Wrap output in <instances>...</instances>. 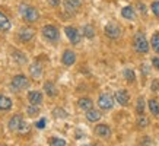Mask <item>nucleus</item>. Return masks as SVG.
<instances>
[{
    "label": "nucleus",
    "mask_w": 159,
    "mask_h": 146,
    "mask_svg": "<svg viewBox=\"0 0 159 146\" xmlns=\"http://www.w3.org/2000/svg\"><path fill=\"white\" fill-rule=\"evenodd\" d=\"M133 47L139 54H146L150 48V43L146 39V35L139 31L133 37Z\"/></svg>",
    "instance_id": "f257e3e1"
},
{
    "label": "nucleus",
    "mask_w": 159,
    "mask_h": 146,
    "mask_svg": "<svg viewBox=\"0 0 159 146\" xmlns=\"http://www.w3.org/2000/svg\"><path fill=\"white\" fill-rule=\"evenodd\" d=\"M19 13L22 16V19L26 22H37L39 18V12L35 9L34 6L26 5V3H20L19 5Z\"/></svg>",
    "instance_id": "f03ea898"
},
{
    "label": "nucleus",
    "mask_w": 159,
    "mask_h": 146,
    "mask_svg": "<svg viewBox=\"0 0 159 146\" xmlns=\"http://www.w3.org/2000/svg\"><path fill=\"white\" fill-rule=\"evenodd\" d=\"M10 86L13 88L15 91H24V89H28L29 88V80L25 75H16V76L12 78Z\"/></svg>",
    "instance_id": "7ed1b4c3"
},
{
    "label": "nucleus",
    "mask_w": 159,
    "mask_h": 146,
    "mask_svg": "<svg viewBox=\"0 0 159 146\" xmlns=\"http://www.w3.org/2000/svg\"><path fill=\"white\" fill-rule=\"evenodd\" d=\"M114 102H116V98L112 97L111 94H101L99 98H98V107L101 110H111L114 107Z\"/></svg>",
    "instance_id": "20e7f679"
},
{
    "label": "nucleus",
    "mask_w": 159,
    "mask_h": 146,
    "mask_svg": "<svg viewBox=\"0 0 159 146\" xmlns=\"http://www.w3.org/2000/svg\"><path fill=\"white\" fill-rule=\"evenodd\" d=\"M41 32H43L44 38L48 39V41H57L60 38V32H58V29L54 25H44Z\"/></svg>",
    "instance_id": "39448f33"
},
{
    "label": "nucleus",
    "mask_w": 159,
    "mask_h": 146,
    "mask_svg": "<svg viewBox=\"0 0 159 146\" xmlns=\"http://www.w3.org/2000/svg\"><path fill=\"white\" fill-rule=\"evenodd\" d=\"M104 32H105V35L111 39H117L121 37V28H120V25L116 24V22L107 24L105 28H104Z\"/></svg>",
    "instance_id": "423d86ee"
},
{
    "label": "nucleus",
    "mask_w": 159,
    "mask_h": 146,
    "mask_svg": "<svg viewBox=\"0 0 159 146\" xmlns=\"http://www.w3.org/2000/svg\"><path fill=\"white\" fill-rule=\"evenodd\" d=\"M64 34L69 38V41L75 44V45L80 44V41H82V32H79V29H76L75 26H66L64 28Z\"/></svg>",
    "instance_id": "0eeeda50"
},
{
    "label": "nucleus",
    "mask_w": 159,
    "mask_h": 146,
    "mask_svg": "<svg viewBox=\"0 0 159 146\" xmlns=\"http://www.w3.org/2000/svg\"><path fill=\"white\" fill-rule=\"evenodd\" d=\"M22 123H24V117L22 114H15L9 118V121H7V127H9V130L12 131H18L22 126Z\"/></svg>",
    "instance_id": "6e6552de"
},
{
    "label": "nucleus",
    "mask_w": 159,
    "mask_h": 146,
    "mask_svg": "<svg viewBox=\"0 0 159 146\" xmlns=\"http://www.w3.org/2000/svg\"><path fill=\"white\" fill-rule=\"evenodd\" d=\"M114 98H116V101L118 102L120 105H123V107L129 105V102H130V95H129V92H127L125 89H118L116 92V95H114Z\"/></svg>",
    "instance_id": "1a4fd4ad"
},
{
    "label": "nucleus",
    "mask_w": 159,
    "mask_h": 146,
    "mask_svg": "<svg viewBox=\"0 0 159 146\" xmlns=\"http://www.w3.org/2000/svg\"><path fill=\"white\" fill-rule=\"evenodd\" d=\"M61 62L64 66H73L76 63V53L72 50H64L61 56Z\"/></svg>",
    "instance_id": "9d476101"
},
{
    "label": "nucleus",
    "mask_w": 159,
    "mask_h": 146,
    "mask_svg": "<svg viewBox=\"0 0 159 146\" xmlns=\"http://www.w3.org/2000/svg\"><path fill=\"white\" fill-rule=\"evenodd\" d=\"M34 35H35V31L32 28H22V29H19V32H18V37H19V39L22 43L31 41V39L34 38Z\"/></svg>",
    "instance_id": "9b49d317"
},
{
    "label": "nucleus",
    "mask_w": 159,
    "mask_h": 146,
    "mask_svg": "<svg viewBox=\"0 0 159 146\" xmlns=\"http://www.w3.org/2000/svg\"><path fill=\"white\" fill-rule=\"evenodd\" d=\"M43 94L39 92V91H29L28 92V101L29 104H32V105H41L43 104Z\"/></svg>",
    "instance_id": "f8f14e48"
},
{
    "label": "nucleus",
    "mask_w": 159,
    "mask_h": 146,
    "mask_svg": "<svg viewBox=\"0 0 159 146\" xmlns=\"http://www.w3.org/2000/svg\"><path fill=\"white\" fill-rule=\"evenodd\" d=\"M95 133L102 139L111 137V129L108 124H98V126H95Z\"/></svg>",
    "instance_id": "ddd939ff"
},
{
    "label": "nucleus",
    "mask_w": 159,
    "mask_h": 146,
    "mask_svg": "<svg viewBox=\"0 0 159 146\" xmlns=\"http://www.w3.org/2000/svg\"><path fill=\"white\" fill-rule=\"evenodd\" d=\"M10 28H12L10 19L3 12H0V32H7Z\"/></svg>",
    "instance_id": "4468645a"
},
{
    "label": "nucleus",
    "mask_w": 159,
    "mask_h": 146,
    "mask_svg": "<svg viewBox=\"0 0 159 146\" xmlns=\"http://www.w3.org/2000/svg\"><path fill=\"white\" fill-rule=\"evenodd\" d=\"M86 114V120L88 121H91V123H97V121H99L101 120V117H102V114L98 110H93V108H91V110H88V111H85Z\"/></svg>",
    "instance_id": "2eb2a0df"
},
{
    "label": "nucleus",
    "mask_w": 159,
    "mask_h": 146,
    "mask_svg": "<svg viewBox=\"0 0 159 146\" xmlns=\"http://www.w3.org/2000/svg\"><path fill=\"white\" fill-rule=\"evenodd\" d=\"M77 107L80 108V110H83V111H88V110L93 108V101H92L91 98L83 97V98H80V99L77 101Z\"/></svg>",
    "instance_id": "dca6fc26"
},
{
    "label": "nucleus",
    "mask_w": 159,
    "mask_h": 146,
    "mask_svg": "<svg viewBox=\"0 0 159 146\" xmlns=\"http://www.w3.org/2000/svg\"><path fill=\"white\" fill-rule=\"evenodd\" d=\"M29 73H31V76L34 79H39L43 76V67H41V64L39 63H32L29 66Z\"/></svg>",
    "instance_id": "f3484780"
},
{
    "label": "nucleus",
    "mask_w": 159,
    "mask_h": 146,
    "mask_svg": "<svg viewBox=\"0 0 159 146\" xmlns=\"http://www.w3.org/2000/svg\"><path fill=\"white\" fill-rule=\"evenodd\" d=\"M10 108H12V99L0 94V111H9Z\"/></svg>",
    "instance_id": "a211bd4d"
},
{
    "label": "nucleus",
    "mask_w": 159,
    "mask_h": 146,
    "mask_svg": "<svg viewBox=\"0 0 159 146\" xmlns=\"http://www.w3.org/2000/svg\"><path fill=\"white\" fill-rule=\"evenodd\" d=\"M121 16L127 21H134L136 19V12L131 6H125V7L121 9Z\"/></svg>",
    "instance_id": "6ab92c4d"
},
{
    "label": "nucleus",
    "mask_w": 159,
    "mask_h": 146,
    "mask_svg": "<svg viewBox=\"0 0 159 146\" xmlns=\"http://www.w3.org/2000/svg\"><path fill=\"white\" fill-rule=\"evenodd\" d=\"M83 0H66L64 2V5H66V9L69 10V12H76L80 6H82Z\"/></svg>",
    "instance_id": "aec40b11"
},
{
    "label": "nucleus",
    "mask_w": 159,
    "mask_h": 146,
    "mask_svg": "<svg viewBox=\"0 0 159 146\" xmlns=\"http://www.w3.org/2000/svg\"><path fill=\"white\" fill-rule=\"evenodd\" d=\"M148 107H149V111L153 114L155 117H158L159 116V102H158V99H149L148 101Z\"/></svg>",
    "instance_id": "412c9836"
},
{
    "label": "nucleus",
    "mask_w": 159,
    "mask_h": 146,
    "mask_svg": "<svg viewBox=\"0 0 159 146\" xmlns=\"http://www.w3.org/2000/svg\"><path fill=\"white\" fill-rule=\"evenodd\" d=\"M44 91L48 97H56L57 95V88L54 85L53 82H45L44 83Z\"/></svg>",
    "instance_id": "4be33fe9"
},
{
    "label": "nucleus",
    "mask_w": 159,
    "mask_h": 146,
    "mask_svg": "<svg viewBox=\"0 0 159 146\" xmlns=\"http://www.w3.org/2000/svg\"><path fill=\"white\" fill-rule=\"evenodd\" d=\"M12 58H13L16 63H19V64H25L26 62H28L26 56H25L22 51H13V53H12Z\"/></svg>",
    "instance_id": "5701e85b"
},
{
    "label": "nucleus",
    "mask_w": 159,
    "mask_h": 146,
    "mask_svg": "<svg viewBox=\"0 0 159 146\" xmlns=\"http://www.w3.org/2000/svg\"><path fill=\"white\" fill-rule=\"evenodd\" d=\"M82 34H83V37L92 39L93 37H95V28H93L92 25H85L83 29H82Z\"/></svg>",
    "instance_id": "b1692460"
},
{
    "label": "nucleus",
    "mask_w": 159,
    "mask_h": 146,
    "mask_svg": "<svg viewBox=\"0 0 159 146\" xmlns=\"http://www.w3.org/2000/svg\"><path fill=\"white\" fill-rule=\"evenodd\" d=\"M123 75H124V79L129 83H133L136 80V73H134V70H133V69H124Z\"/></svg>",
    "instance_id": "393cba45"
},
{
    "label": "nucleus",
    "mask_w": 159,
    "mask_h": 146,
    "mask_svg": "<svg viewBox=\"0 0 159 146\" xmlns=\"http://www.w3.org/2000/svg\"><path fill=\"white\" fill-rule=\"evenodd\" d=\"M48 145L50 146H66L67 143H66V140H64V139H61V137L53 136V137H50Z\"/></svg>",
    "instance_id": "a878e982"
},
{
    "label": "nucleus",
    "mask_w": 159,
    "mask_h": 146,
    "mask_svg": "<svg viewBox=\"0 0 159 146\" xmlns=\"http://www.w3.org/2000/svg\"><path fill=\"white\" fill-rule=\"evenodd\" d=\"M137 126L140 129H145V127L149 126V118L145 116V114H139L137 116Z\"/></svg>",
    "instance_id": "bb28decb"
},
{
    "label": "nucleus",
    "mask_w": 159,
    "mask_h": 146,
    "mask_svg": "<svg viewBox=\"0 0 159 146\" xmlns=\"http://www.w3.org/2000/svg\"><path fill=\"white\" fill-rule=\"evenodd\" d=\"M150 47L159 54V32L152 35V39H150Z\"/></svg>",
    "instance_id": "cd10ccee"
},
{
    "label": "nucleus",
    "mask_w": 159,
    "mask_h": 146,
    "mask_svg": "<svg viewBox=\"0 0 159 146\" xmlns=\"http://www.w3.org/2000/svg\"><path fill=\"white\" fill-rule=\"evenodd\" d=\"M136 111H137V114H143V112H145V98H143V97H139V98H137Z\"/></svg>",
    "instance_id": "c85d7f7f"
},
{
    "label": "nucleus",
    "mask_w": 159,
    "mask_h": 146,
    "mask_svg": "<svg viewBox=\"0 0 159 146\" xmlns=\"http://www.w3.org/2000/svg\"><path fill=\"white\" fill-rule=\"evenodd\" d=\"M53 114L56 118H67L69 114L66 110H63V108H54L53 110Z\"/></svg>",
    "instance_id": "c756f323"
},
{
    "label": "nucleus",
    "mask_w": 159,
    "mask_h": 146,
    "mask_svg": "<svg viewBox=\"0 0 159 146\" xmlns=\"http://www.w3.org/2000/svg\"><path fill=\"white\" fill-rule=\"evenodd\" d=\"M26 114H28L29 117H35V116H38L39 114V108H38V105H29L28 108H26Z\"/></svg>",
    "instance_id": "7c9ffc66"
},
{
    "label": "nucleus",
    "mask_w": 159,
    "mask_h": 146,
    "mask_svg": "<svg viewBox=\"0 0 159 146\" xmlns=\"http://www.w3.org/2000/svg\"><path fill=\"white\" fill-rule=\"evenodd\" d=\"M150 9H152V12H153L155 16H156V18H159V0H155V2H152Z\"/></svg>",
    "instance_id": "2f4dec72"
},
{
    "label": "nucleus",
    "mask_w": 159,
    "mask_h": 146,
    "mask_svg": "<svg viewBox=\"0 0 159 146\" xmlns=\"http://www.w3.org/2000/svg\"><path fill=\"white\" fill-rule=\"evenodd\" d=\"M35 127H37V129H39V130H43L44 127H45V118H41L39 121L35 123Z\"/></svg>",
    "instance_id": "473e14b6"
},
{
    "label": "nucleus",
    "mask_w": 159,
    "mask_h": 146,
    "mask_svg": "<svg viewBox=\"0 0 159 146\" xmlns=\"http://www.w3.org/2000/svg\"><path fill=\"white\" fill-rule=\"evenodd\" d=\"M18 131H19V133H28V131H29L28 124H26V123H22V126H20V129Z\"/></svg>",
    "instance_id": "72a5a7b5"
},
{
    "label": "nucleus",
    "mask_w": 159,
    "mask_h": 146,
    "mask_svg": "<svg viewBox=\"0 0 159 146\" xmlns=\"http://www.w3.org/2000/svg\"><path fill=\"white\" fill-rule=\"evenodd\" d=\"M152 91L153 92H159V80H153L152 82Z\"/></svg>",
    "instance_id": "f704fd0d"
},
{
    "label": "nucleus",
    "mask_w": 159,
    "mask_h": 146,
    "mask_svg": "<svg viewBox=\"0 0 159 146\" xmlns=\"http://www.w3.org/2000/svg\"><path fill=\"white\" fill-rule=\"evenodd\" d=\"M47 3H48L51 7H57L60 5V0H47Z\"/></svg>",
    "instance_id": "c9c22d12"
},
{
    "label": "nucleus",
    "mask_w": 159,
    "mask_h": 146,
    "mask_svg": "<svg viewBox=\"0 0 159 146\" xmlns=\"http://www.w3.org/2000/svg\"><path fill=\"white\" fill-rule=\"evenodd\" d=\"M152 64H153V67L159 72V57H153V58H152Z\"/></svg>",
    "instance_id": "e433bc0d"
},
{
    "label": "nucleus",
    "mask_w": 159,
    "mask_h": 146,
    "mask_svg": "<svg viewBox=\"0 0 159 146\" xmlns=\"http://www.w3.org/2000/svg\"><path fill=\"white\" fill-rule=\"evenodd\" d=\"M85 146H93V145H85ZM95 146H97V145H95Z\"/></svg>",
    "instance_id": "4c0bfd02"
}]
</instances>
